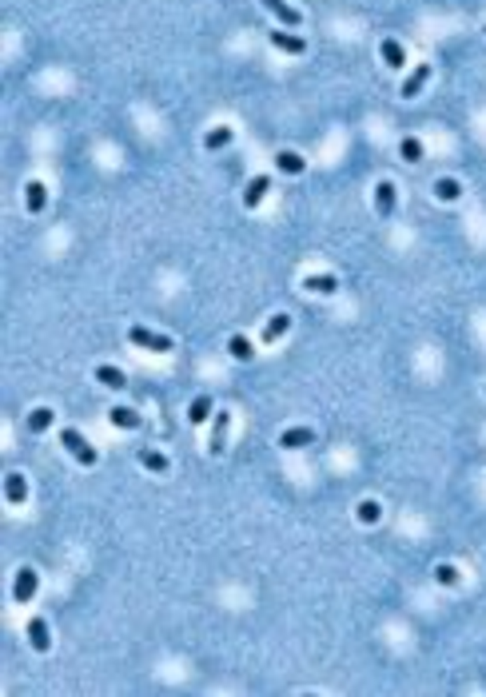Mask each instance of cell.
<instances>
[{
	"instance_id": "6da1fadb",
	"label": "cell",
	"mask_w": 486,
	"mask_h": 697,
	"mask_svg": "<svg viewBox=\"0 0 486 697\" xmlns=\"http://www.w3.org/2000/svg\"><path fill=\"white\" fill-rule=\"evenodd\" d=\"M60 446L72 454L80 466H96V458H100V454H96V446H88V439H84V434H80L76 427H64V430H60Z\"/></svg>"
},
{
	"instance_id": "7a4b0ae2",
	"label": "cell",
	"mask_w": 486,
	"mask_h": 697,
	"mask_svg": "<svg viewBox=\"0 0 486 697\" xmlns=\"http://www.w3.org/2000/svg\"><path fill=\"white\" fill-rule=\"evenodd\" d=\"M128 343H136V347H144V351H156V355H168L172 351V339L168 335H160V331H148V327H128Z\"/></svg>"
},
{
	"instance_id": "3957f363",
	"label": "cell",
	"mask_w": 486,
	"mask_h": 697,
	"mask_svg": "<svg viewBox=\"0 0 486 697\" xmlns=\"http://www.w3.org/2000/svg\"><path fill=\"white\" fill-rule=\"evenodd\" d=\"M36 586H40L36 570H32V566H20V570H16V586H13V598L20 602V606H28V602H32V594H36Z\"/></svg>"
},
{
	"instance_id": "277c9868",
	"label": "cell",
	"mask_w": 486,
	"mask_h": 697,
	"mask_svg": "<svg viewBox=\"0 0 486 697\" xmlns=\"http://www.w3.org/2000/svg\"><path fill=\"white\" fill-rule=\"evenodd\" d=\"M259 4H263V8H267V13H271V16H275V20H279L283 28H299V25H303L299 8H291L287 0H259Z\"/></svg>"
},
{
	"instance_id": "5b68a950",
	"label": "cell",
	"mask_w": 486,
	"mask_h": 697,
	"mask_svg": "<svg viewBox=\"0 0 486 697\" xmlns=\"http://www.w3.org/2000/svg\"><path fill=\"white\" fill-rule=\"evenodd\" d=\"M395 199L399 196H395V184H391V180H379V184H374V211H379L383 220L395 215Z\"/></svg>"
},
{
	"instance_id": "8992f818",
	"label": "cell",
	"mask_w": 486,
	"mask_h": 697,
	"mask_svg": "<svg viewBox=\"0 0 486 697\" xmlns=\"http://www.w3.org/2000/svg\"><path fill=\"white\" fill-rule=\"evenodd\" d=\"M311 442H315L311 427H287L283 434H279V446H283V451H299V446H311Z\"/></svg>"
},
{
	"instance_id": "52a82bcc",
	"label": "cell",
	"mask_w": 486,
	"mask_h": 697,
	"mask_svg": "<svg viewBox=\"0 0 486 697\" xmlns=\"http://www.w3.org/2000/svg\"><path fill=\"white\" fill-rule=\"evenodd\" d=\"M227 427H231V415H227V411H220V415H215V423H212V442H208V454H224Z\"/></svg>"
},
{
	"instance_id": "ba28073f",
	"label": "cell",
	"mask_w": 486,
	"mask_h": 697,
	"mask_svg": "<svg viewBox=\"0 0 486 697\" xmlns=\"http://www.w3.org/2000/svg\"><path fill=\"white\" fill-rule=\"evenodd\" d=\"M28 642H32L36 653H48L52 649V634H48V622H44V618H32V622H28Z\"/></svg>"
},
{
	"instance_id": "9c48e42d",
	"label": "cell",
	"mask_w": 486,
	"mask_h": 697,
	"mask_svg": "<svg viewBox=\"0 0 486 697\" xmlns=\"http://www.w3.org/2000/svg\"><path fill=\"white\" fill-rule=\"evenodd\" d=\"M426 80H431V64H419V68H414V72L403 80V92H399V96H403V100H414L419 92H423Z\"/></svg>"
},
{
	"instance_id": "30bf717a",
	"label": "cell",
	"mask_w": 486,
	"mask_h": 697,
	"mask_svg": "<svg viewBox=\"0 0 486 697\" xmlns=\"http://www.w3.org/2000/svg\"><path fill=\"white\" fill-rule=\"evenodd\" d=\"M4 498L13 502V506H25V502H28V482H25V474H16V470H13V474L4 478Z\"/></svg>"
},
{
	"instance_id": "8fae6325",
	"label": "cell",
	"mask_w": 486,
	"mask_h": 697,
	"mask_svg": "<svg viewBox=\"0 0 486 697\" xmlns=\"http://www.w3.org/2000/svg\"><path fill=\"white\" fill-rule=\"evenodd\" d=\"M267 192H271V180H267V175H255V180L243 187V208H259Z\"/></svg>"
},
{
	"instance_id": "7c38bea8",
	"label": "cell",
	"mask_w": 486,
	"mask_h": 697,
	"mask_svg": "<svg viewBox=\"0 0 486 697\" xmlns=\"http://www.w3.org/2000/svg\"><path fill=\"white\" fill-rule=\"evenodd\" d=\"M271 44L279 52H291V56H303V52H307V40L295 36V32H271Z\"/></svg>"
},
{
	"instance_id": "4fadbf2b",
	"label": "cell",
	"mask_w": 486,
	"mask_h": 697,
	"mask_svg": "<svg viewBox=\"0 0 486 697\" xmlns=\"http://www.w3.org/2000/svg\"><path fill=\"white\" fill-rule=\"evenodd\" d=\"M140 466L144 470H151V474H168V454H160V451H151V446H140Z\"/></svg>"
},
{
	"instance_id": "5bb4252c",
	"label": "cell",
	"mask_w": 486,
	"mask_h": 697,
	"mask_svg": "<svg viewBox=\"0 0 486 697\" xmlns=\"http://www.w3.org/2000/svg\"><path fill=\"white\" fill-rule=\"evenodd\" d=\"M275 168L283 171V175H303V171H307V159H303L299 152H279V156H275Z\"/></svg>"
},
{
	"instance_id": "9a60e30c",
	"label": "cell",
	"mask_w": 486,
	"mask_h": 697,
	"mask_svg": "<svg viewBox=\"0 0 486 697\" xmlns=\"http://www.w3.org/2000/svg\"><path fill=\"white\" fill-rule=\"evenodd\" d=\"M25 204H28V211H32V215H40V211H44V204H48V187L40 184V180H32V184L25 187Z\"/></svg>"
},
{
	"instance_id": "2e32d148",
	"label": "cell",
	"mask_w": 486,
	"mask_h": 697,
	"mask_svg": "<svg viewBox=\"0 0 486 697\" xmlns=\"http://www.w3.org/2000/svg\"><path fill=\"white\" fill-rule=\"evenodd\" d=\"M287 327H291V315H271V323L259 331V343H279L287 335Z\"/></svg>"
},
{
	"instance_id": "e0dca14e",
	"label": "cell",
	"mask_w": 486,
	"mask_h": 697,
	"mask_svg": "<svg viewBox=\"0 0 486 697\" xmlns=\"http://www.w3.org/2000/svg\"><path fill=\"white\" fill-rule=\"evenodd\" d=\"M96 383H104L108 391H124V387H128L124 371H120V367H108V363H104V367H96Z\"/></svg>"
},
{
	"instance_id": "ac0fdd59",
	"label": "cell",
	"mask_w": 486,
	"mask_h": 697,
	"mask_svg": "<svg viewBox=\"0 0 486 697\" xmlns=\"http://www.w3.org/2000/svg\"><path fill=\"white\" fill-rule=\"evenodd\" d=\"M187 418H191V427H200L203 418H212V394H196L191 406H187Z\"/></svg>"
},
{
	"instance_id": "d6986e66",
	"label": "cell",
	"mask_w": 486,
	"mask_h": 697,
	"mask_svg": "<svg viewBox=\"0 0 486 697\" xmlns=\"http://www.w3.org/2000/svg\"><path fill=\"white\" fill-rule=\"evenodd\" d=\"M231 135H236V128H227V124H220V128H212V132L203 135V147L208 152H220V147L231 144Z\"/></svg>"
},
{
	"instance_id": "ffe728a7",
	"label": "cell",
	"mask_w": 486,
	"mask_h": 697,
	"mask_svg": "<svg viewBox=\"0 0 486 697\" xmlns=\"http://www.w3.org/2000/svg\"><path fill=\"white\" fill-rule=\"evenodd\" d=\"M303 287H307V291H315V295H335L339 291V279H335V275H307V279H303Z\"/></svg>"
},
{
	"instance_id": "44dd1931",
	"label": "cell",
	"mask_w": 486,
	"mask_h": 697,
	"mask_svg": "<svg viewBox=\"0 0 486 697\" xmlns=\"http://www.w3.org/2000/svg\"><path fill=\"white\" fill-rule=\"evenodd\" d=\"M108 418H112V427H120V430H136L140 427V415L132 411V406H112Z\"/></svg>"
},
{
	"instance_id": "7402d4cb",
	"label": "cell",
	"mask_w": 486,
	"mask_h": 697,
	"mask_svg": "<svg viewBox=\"0 0 486 697\" xmlns=\"http://www.w3.org/2000/svg\"><path fill=\"white\" fill-rule=\"evenodd\" d=\"M379 52H383L386 68H403V64H407V56H403V44H399V40H383V44H379Z\"/></svg>"
},
{
	"instance_id": "603a6c76",
	"label": "cell",
	"mask_w": 486,
	"mask_h": 697,
	"mask_svg": "<svg viewBox=\"0 0 486 697\" xmlns=\"http://www.w3.org/2000/svg\"><path fill=\"white\" fill-rule=\"evenodd\" d=\"M435 196L443 199V204H454V199L462 196V184H459V180H447V175H443V180H435Z\"/></svg>"
},
{
	"instance_id": "cb8c5ba5",
	"label": "cell",
	"mask_w": 486,
	"mask_h": 697,
	"mask_svg": "<svg viewBox=\"0 0 486 697\" xmlns=\"http://www.w3.org/2000/svg\"><path fill=\"white\" fill-rule=\"evenodd\" d=\"M355 518H359V522H367V526H374V522L383 518V506H379L374 498H363L359 510H355Z\"/></svg>"
},
{
	"instance_id": "d4e9b609",
	"label": "cell",
	"mask_w": 486,
	"mask_h": 697,
	"mask_svg": "<svg viewBox=\"0 0 486 697\" xmlns=\"http://www.w3.org/2000/svg\"><path fill=\"white\" fill-rule=\"evenodd\" d=\"M48 427H52V411H48V406H36V411L28 415V430H32V434H40V430H48Z\"/></svg>"
},
{
	"instance_id": "484cf974",
	"label": "cell",
	"mask_w": 486,
	"mask_h": 697,
	"mask_svg": "<svg viewBox=\"0 0 486 697\" xmlns=\"http://www.w3.org/2000/svg\"><path fill=\"white\" fill-rule=\"evenodd\" d=\"M227 351H231V355H236L239 363H248V359L255 355V347H251V343L243 339V335H231V343H227Z\"/></svg>"
},
{
	"instance_id": "4316f807",
	"label": "cell",
	"mask_w": 486,
	"mask_h": 697,
	"mask_svg": "<svg viewBox=\"0 0 486 697\" xmlns=\"http://www.w3.org/2000/svg\"><path fill=\"white\" fill-rule=\"evenodd\" d=\"M399 152H403V159H407V164H419V159H423V144H419L414 135H407V140H403Z\"/></svg>"
},
{
	"instance_id": "83f0119b",
	"label": "cell",
	"mask_w": 486,
	"mask_h": 697,
	"mask_svg": "<svg viewBox=\"0 0 486 697\" xmlns=\"http://www.w3.org/2000/svg\"><path fill=\"white\" fill-rule=\"evenodd\" d=\"M435 578L443 582V586H459V570L450 562H443V566H435Z\"/></svg>"
},
{
	"instance_id": "f1b7e54d",
	"label": "cell",
	"mask_w": 486,
	"mask_h": 697,
	"mask_svg": "<svg viewBox=\"0 0 486 697\" xmlns=\"http://www.w3.org/2000/svg\"><path fill=\"white\" fill-rule=\"evenodd\" d=\"M482 32H486V28H482Z\"/></svg>"
}]
</instances>
